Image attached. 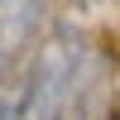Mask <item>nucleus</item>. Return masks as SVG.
<instances>
[{
  "instance_id": "obj_1",
  "label": "nucleus",
  "mask_w": 120,
  "mask_h": 120,
  "mask_svg": "<svg viewBox=\"0 0 120 120\" xmlns=\"http://www.w3.org/2000/svg\"><path fill=\"white\" fill-rule=\"evenodd\" d=\"M86 72H91V53L82 38L48 34L24 72V86L15 91L19 120H67V111L86 86Z\"/></svg>"
},
{
  "instance_id": "obj_2",
  "label": "nucleus",
  "mask_w": 120,
  "mask_h": 120,
  "mask_svg": "<svg viewBox=\"0 0 120 120\" xmlns=\"http://www.w3.org/2000/svg\"><path fill=\"white\" fill-rule=\"evenodd\" d=\"M43 38H48L43 0H0V82H10L19 63H34Z\"/></svg>"
},
{
  "instance_id": "obj_3",
  "label": "nucleus",
  "mask_w": 120,
  "mask_h": 120,
  "mask_svg": "<svg viewBox=\"0 0 120 120\" xmlns=\"http://www.w3.org/2000/svg\"><path fill=\"white\" fill-rule=\"evenodd\" d=\"M0 120H19V106H15V96H10V101H0Z\"/></svg>"
},
{
  "instance_id": "obj_4",
  "label": "nucleus",
  "mask_w": 120,
  "mask_h": 120,
  "mask_svg": "<svg viewBox=\"0 0 120 120\" xmlns=\"http://www.w3.org/2000/svg\"><path fill=\"white\" fill-rule=\"evenodd\" d=\"M77 5H86V0H77Z\"/></svg>"
}]
</instances>
